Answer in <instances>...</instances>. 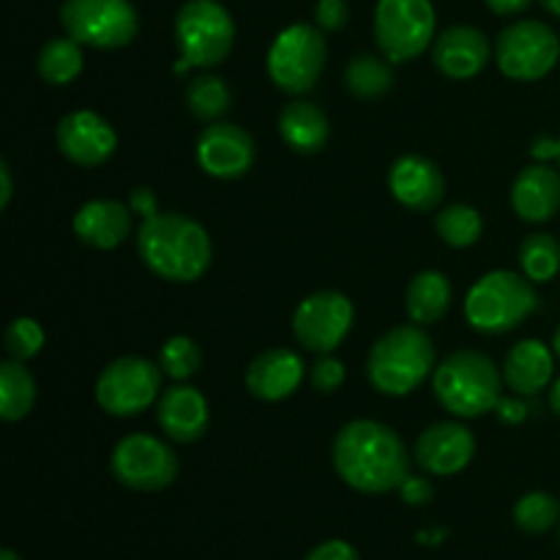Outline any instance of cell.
Listing matches in <instances>:
<instances>
[{
  "mask_svg": "<svg viewBox=\"0 0 560 560\" xmlns=\"http://www.w3.org/2000/svg\"><path fill=\"white\" fill-rule=\"evenodd\" d=\"M334 470L339 479L364 495H386L410 476V452L402 438L383 421L355 419L334 438Z\"/></svg>",
  "mask_w": 560,
  "mask_h": 560,
  "instance_id": "1",
  "label": "cell"
},
{
  "mask_svg": "<svg viewBox=\"0 0 560 560\" xmlns=\"http://www.w3.org/2000/svg\"><path fill=\"white\" fill-rule=\"evenodd\" d=\"M137 252L148 271L167 282H197L211 268V235L186 213H156L142 219L137 230Z\"/></svg>",
  "mask_w": 560,
  "mask_h": 560,
  "instance_id": "2",
  "label": "cell"
},
{
  "mask_svg": "<svg viewBox=\"0 0 560 560\" xmlns=\"http://www.w3.org/2000/svg\"><path fill=\"white\" fill-rule=\"evenodd\" d=\"M435 372V345L424 326H397L383 334L366 359L372 388L386 397H408Z\"/></svg>",
  "mask_w": 560,
  "mask_h": 560,
  "instance_id": "3",
  "label": "cell"
},
{
  "mask_svg": "<svg viewBox=\"0 0 560 560\" xmlns=\"http://www.w3.org/2000/svg\"><path fill=\"white\" fill-rule=\"evenodd\" d=\"M503 375L490 355L479 350H457L432 372L438 402L459 419H479L501 402Z\"/></svg>",
  "mask_w": 560,
  "mask_h": 560,
  "instance_id": "4",
  "label": "cell"
},
{
  "mask_svg": "<svg viewBox=\"0 0 560 560\" xmlns=\"http://www.w3.org/2000/svg\"><path fill=\"white\" fill-rule=\"evenodd\" d=\"M539 310V295L525 273L490 271L465 295V320L474 331L509 334Z\"/></svg>",
  "mask_w": 560,
  "mask_h": 560,
  "instance_id": "5",
  "label": "cell"
},
{
  "mask_svg": "<svg viewBox=\"0 0 560 560\" xmlns=\"http://www.w3.org/2000/svg\"><path fill=\"white\" fill-rule=\"evenodd\" d=\"M175 38L180 49L175 74L213 69L233 52L235 22L219 0H186L175 16Z\"/></svg>",
  "mask_w": 560,
  "mask_h": 560,
  "instance_id": "6",
  "label": "cell"
},
{
  "mask_svg": "<svg viewBox=\"0 0 560 560\" xmlns=\"http://www.w3.org/2000/svg\"><path fill=\"white\" fill-rule=\"evenodd\" d=\"M328 44L320 27L306 22L284 27L268 49V77L284 93H310L326 69Z\"/></svg>",
  "mask_w": 560,
  "mask_h": 560,
  "instance_id": "7",
  "label": "cell"
},
{
  "mask_svg": "<svg viewBox=\"0 0 560 560\" xmlns=\"http://www.w3.org/2000/svg\"><path fill=\"white\" fill-rule=\"evenodd\" d=\"M432 0H377L375 44L392 63H410L435 42Z\"/></svg>",
  "mask_w": 560,
  "mask_h": 560,
  "instance_id": "8",
  "label": "cell"
},
{
  "mask_svg": "<svg viewBox=\"0 0 560 560\" xmlns=\"http://www.w3.org/2000/svg\"><path fill=\"white\" fill-rule=\"evenodd\" d=\"M60 25L82 47L120 49L135 42L140 16L129 0H66Z\"/></svg>",
  "mask_w": 560,
  "mask_h": 560,
  "instance_id": "9",
  "label": "cell"
},
{
  "mask_svg": "<svg viewBox=\"0 0 560 560\" xmlns=\"http://www.w3.org/2000/svg\"><path fill=\"white\" fill-rule=\"evenodd\" d=\"M162 366L142 355H120L109 361L96 381V402L104 413L131 419L156 402L162 392Z\"/></svg>",
  "mask_w": 560,
  "mask_h": 560,
  "instance_id": "10",
  "label": "cell"
},
{
  "mask_svg": "<svg viewBox=\"0 0 560 560\" xmlns=\"http://www.w3.org/2000/svg\"><path fill=\"white\" fill-rule=\"evenodd\" d=\"M560 38L550 25L539 20L512 22L495 42V63L509 80L536 82L556 69Z\"/></svg>",
  "mask_w": 560,
  "mask_h": 560,
  "instance_id": "11",
  "label": "cell"
},
{
  "mask_svg": "<svg viewBox=\"0 0 560 560\" xmlns=\"http://www.w3.org/2000/svg\"><path fill=\"white\" fill-rule=\"evenodd\" d=\"M115 481L135 492H162L178 479V457L159 438L131 432L120 438L109 457Z\"/></svg>",
  "mask_w": 560,
  "mask_h": 560,
  "instance_id": "12",
  "label": "cell"
},
{
  "mask_svg": "<svg viewBox=\"0 0 560 560\" xmlns=\"http://www.w3.org/2000/svg\"><path fill=\"white\" fill-rule=\"evenodd\" d=\"M355 320L353 301L339 290H317L306 295L293 315V334L312 353H334Z\"/></svg>",
  "mask_w": 560,
  "mask_h": 560,
  "instance_id": "13",
  "label": "cell"
},
{
  "mask_svg": "<svg viewBox=\"0 0 560 560\" xmlns=\"http://www.w3.org/2000/svg\"><path fill=\"white\" fill-rule=\"evenodd\" d=\"M257 148L255 140L246 129L235 124H217L206 126L202 135L197 137V164L202 173L219 180L244 178L255 167Z\"/></svg>",
  "mask_w": 560,
  "mask_h": 560,
  "instance_id": "14",
  "label": "cell"
},
{
  "mask_svg": "<svg viewBox=\"0 0 560 560\" xmlns=\"http://www.w3.org/2000/svg\"><path fill=\"white\" fill-rule=\"evenodd\" d=\"M55 140H58V151L80 167H102L118 148V135L109 120L93 109L63 115L55 129Z\"/></svg>",
  "mask_w": 560,
  "mask_h": 560,
  "instance_id": "15",
  "label": "cell"
},
{
  "mask_svg": "<svg viewBox=\"0 0 560 560\" xmlns=\"http://www.w3.org/2000/svg\"><path fill=\"white\" fill-rule=\"evenodd\" d=\"M416 463L432 476H454L470 465L476 454V435L459 421L430 424L416 441Z\"/></svg>",
  "mask_w": 560,
  "mask_h": 560,
  "instance_id": "16",
  "label": "cell"
},
{
  "mask_svg": "<svg viewBox=\"0 0 560 560\" xmlns=\"http://www.w3.org/2000/svg\"><path fill=\"white\" fill-rule=\"evenodd\" d=\"M388 189L399 206L416 213L438 211L446 197V178L432 159L405 153L388 170Z\"/></svg>",
  "mask_w": 560,
  "mask_h": 560,
  "instance_id": "17",
  "label": "cell"
},
{
  "mask_svg": "<svg viewBox=\"0 0 560 560\" xmlns=\"http://www.w3.org/2000/svg\"><path fill=\"white\" fill-rule=\"evenodd\" d=\"M492 47L474 25L446 27L432 44V63L448 80H470L490 63Z\"/></svg>",
  "mask_w": 560,
  "mask_h": 560,
  "instance_id": "18",
  "label": "cell"
},
{
  "mask_svg": "<svg viewBox=\"0 0 560 560\" xmlns=\"http://www.w3.org/2000/svg\"><path fill=\"white\" fill-rule=\"evenodd\" d=\"M156 421L164 435L175 443H197L211 424L208 399L189 383H173L156 402Z\"/></svg>",
  "mask_w": 560,
  "mask_h": 560,
  "instance_id": "19",
  "label": "cell"
},
{
  "mask_svg": "<svg viewBox=\"0 0 560 560\" xmlns=\"http://www.w3.org/2000/svg\"><path fill=\"white\" fill-rule=\"evenodd\" d=\"M306 366L295 350L290 348H271L262 350L246 370V388L252 397L262 402H282L293 397L299 386L304 383Z\"/></svg>",
  "mask_w": 560,
  "mask_h": 560,
  "instance_id": "20",
  "label": "cell"
},
{
  "mask_svg": "<svg viewBox=\"0 0 560 560\" xmlns=\"http://www.w3.org/2000/svg\"><path fill=\"white\" fill-rule=\"evenodd\" d=\"M512 208L523 222H550L560 211V173L550 164H530L520 170L512 186Z\"/></svg>",
  "mask_w": 560,
  "mask_h": 560,
  "instance_id": "21",
  "label": "cell"
},
{
  "mask_svg": "<svg viewBox=\"0 0 560 560\" xmlns=\"http://www.w3.org/2000/svg\"><path fill=\"white\" fill-rule=\"evenodd\" d=\"M74 235L93 249H115L131 235V208L120 200H91L74 213Z\"/></svg>",
  "mask_w": 560,
  "mask_h": 560,
  "instance_id": "22",
  "label": "cell"
},
{
  "mask_svg": "<svg viewBox=\"0 0 560 560\" xmlns=\"http://www.w3.org/2000/svg\"><path fill=\"white\" fill-rule=\"evenodd\" d=\"M552 375H556V359L541 339H523L509 350L503 361V381L514 394H523V397L545 392Z\"/></svg>",
  "mask_w": 560,
  "mask_h": 560,
  "instance_id": "23",
  "label": "cell"
},
{
  "mask_svg": "<svg viewBox=\"0 0 560 560\" xmlns=\"http://www.w3.org/2000/svg\"><path fill=\"white\" fill-rule=\"evenodd\" d=\"M279 135L301 156H312L326 148L331 137L328 115L312 102H290L279 115Z\"/></svg>",
  "mask_w": 560,
  "mask_h": 560,
  "instance_id": "24",
  "label": "cell"
},
{
  "mask_svg": "<svg viewBox=\"0 0 560 560\" xmlns=\"http://www.w3.org/2000/svg\"><path fill=\"white\" fill-rule=\"evenodd\" d=\"M408 317L416 326H435L452 306V282L441 271H421L408 282L405 293Z\"/></svg>",
  "mask_w": 560,
  "mask_h": 560,
  "instance_id": "25",
  "label": "cell"
},
{
  "mask_svg": "<svg viewBox=\"0 0 560 560\" xmlns=\"http://www.w3.org/2000/svg\"><path fill=\"white\" fill-rule=\"evenodd\" d=\"M25 361H3L0 364V419L22 421L36 405V381L22 366Z\"/></svg>",
  "mask_w": 560,
  "mask_h": 560,
  "instance_id": "26",
  "label": "cell"
},
{
  "mask_svg": "<svg viewBox=\"0 0 560 560\" xmlns=\"http://www.w3.org/2000/svg\"><path fill=\"white\" fill-rule=\"evenodd\" d=\"M82 66H85V58H82V44L71 36L52 38L42 47L36 58L38 77L49 85H69L77 77L82 74Z\"/></svg>",
  "mask_w": 560,
  "mask_h": 560,
  "instance_id": "27",
  "label": "cell"
},
{
  "mask_svg": "<svg viewBox=\"0 0 560 560\" xmlns=\"http://www.w3.org/2000/svg\"><path fill=\"white\" fill-rule=\"evenodd\" d=\"M345 85L355 98H364V102L366 98H381L394 85L392 60L370 52L355 55L345 69Z\"/></svg>",
  "mask_w": 560,
  "mask_h": 560,
  "instance_id": "28",
  "label": "cell"
},
{
  "mask_svg": "<svg viewBox=\"0 0 560 560\" xmlns=\"http://www.w3.org/2000/svg\"><path fill=\"white\" fill-rule=\"evenodd\" d=\"M230 104H233V93H230L228 82L222 77L200 74L186 85V109L191 113V118L202 120V124L222 120Z\"/></svg>",
  "mask_w": 560,
  "mask_h": 560,
  "instance_id": "29",
  "label": "cell"
},
{
  "mask_svg": "<svg viewBox=\"0 0 560 560\" xmlns=\"http://www.w3.org/2000/svg\"><path fill=\"white\" fill-rule=\"evenodd\" d=\"M520 268L534 284L552 282L560 273V244L550 233H530L520 244Z\"/></svg>",
  "mask_w": 560,
  "mask_h": 560,
  "instance_id": "30",
  "label": "cell"
},
{
  "mask_svg": "<svg viewBox=\"0 0 560 560\" xmlns=\"http://www.w3.org/2000/svg\"><path fill=\"white\" fill-rule=\"evenodd\" d=\"M435 230L441 235L443 244L454 246V249H468L485 233V222H481V213L474 206H457L441 208L435 217Z\"/></svg>",
  "mask_w": 560,
  "mask_h": 560,
  "instance_id": "31",
  "label": "cell"
},
{
  "mask_svg": "<svg viewBox=\"0 0 560 560\" xmlns=\"http://www.w3.org/2000/svg\"><path fill=\"white\" fill-rule=\"evenodd\" d=\"M159 366L173 383H186L202 366V350L191 337H170L159 350Z\"/></svg>",
  "mask_w": 560,
  "mask_h": 560,
  "instance_id": "32",
  "label": "cell"
},
{
  "mask_svg": "<svg viewBox=\"0 0 560 560\" xmlns=\"http://www.w3.org/2000/svg\"><path fill=\"white\" fill-rule=\"evenodd\" d=\"M560 520V501L550 492H528L514 506V523L525 534H547Z\"/></svg>",
  "mask_w": 560,
  "mask_h": 560,
  "instance_id": "33",
  "label": "cell"
},
{
  "mask_svg": "<svg viewBox=\"0 0 560 560\" xmlns=\"http://www.w3.org/2000/svg\"><path fill=\"white\" fill-rule=\"evenodd\" d=\"M44 342H47V334H44L42 323L33 320V317H16L3 334V348L14 361L36 359Z\"/></svg>",
  "mask_w": 560,
  "mask_h": 560,
  "instance_id": "34",
  "label": "cell"
},
{
  "mask_svg": "<svg viewBox=\"0 0 560 560\" xmlns=\"http://www.w3.org/2000/svg\"><path fill=\"white\" fill-rule=\"evenodd\" d=\"M345 377H348V372H345V364L339 359H334L331 353H323L310 370L312 388H315V392H320V394L339 392V388H342V383H345Z\"/></svg>",
  "mask_w": 560,
  "mask_h": 560,
  "instance_id": "35",
  "label": "cell"
},
{
  "mask_svg": "<svg viewBox=\"0 0 560 560\" xmlns=\"http://www.w3.org/2000/svg\"><path fill=\"white\" fill-rule=\"evenodd\" d=\"M350 5L348 0H317L315 22L323 33H337L348 25Z\"/></svg>",
  "mask_w": 560,
  "mask_h": 560,
  "instance_id": "36",
  "label": "cell"
},
{
  "mask_svg": "<svg viewBox=\"0 0 560 560\" xmlns=\"http://www.w3.org/2000/svg\"><path fill=\"white\" fill-rule=\"evenodd\" d=\"M399 495H402V501L408 503V506H427V503L435 498V487H432V481L424 479V476L410 474L408 479L402 481V487H399Z\"/></svg>",
  "mask_w": 560,
  "mask_h": 560,
  "instance_id": "37",
  "label": "cell"
},
{
  "mask_svg": "<svg viewBox=\"0 0 560 560\" xmlns=\"http://www.w3.org/2000/svg\"><path fill=\"white\" fill-rule=\"evenodd\" d=\"M304 560H361V558H359V552H355L353 545H348V541H342V539H331V541H323V545H317Z\"/></svg>",
  "mask_w": 560,
  "mask_h": 560,
  "instance_id": "38",
  "label": "cell"
},
{
  "mask_svg": "<svg viewBox=\"0 0 560 560\" xmlns=\"http://www.w3.org/2000/svg\"><path fill=\"white\" fill-rule=\"evenodd\" d=\"M129 208L131 213H137V217L151 219L159 213V200L156 195H153V189H148V186H137V189L129 191Z\"/></svg>",
  "mask_w": 560,
  "mask_h": 560,
  "instance_id": "39",
  "label": "cell"
},
{
  "mask_svg": "<svg viewBox=\"0 0 560 560\" xmlns=\"http://www.w3.org/2000/svg\"><path fill=\"white\" fill-rule=\"evenodd\" d=\"M485 3L498 16H517L523 11H528L534 0H485Z\"/></svg>",
  "mask_w": 560,
  "mask_h": 560,
  "instance_id": "40",
  "label": "cell"
},
{
  "mask_svg": "<svg viewBox=\"0 0 560 560\" xmlns=\"http://www.w3.org/2000/svg\"><path fill=\"white\" fill-rule=\"evenodd\" d=\"M530 156L539 159V162H550V159L558 156V140L541 137V140H536L534 148H530Z\"/></svg>",
  "mask_w": 560,
  "mask_h": 560,
  "instance_id": "41",
  "label": "cell"
},
{
  "mask_svg": "<svg viewBox=\"0 0 560 560\" xmlns=\"http://www.w3.org/2000/svg\"><path fill=\"white\" fill-rule=\"evenodd\" d=\"M498 410H501L503 421H523L525 419V405L523 402L501 399V402H498Z\"/></svg>",
  "mask_w": 560,
  "mask_h": 560,
  "instance_id": "42",
  "label": "cell"
},
{
  "mask_svg": "<svg viewBox=\"0 0 560 560\" xmlns=\"http://www.w3.org/2000/svg\"><path fill=\"white\" fill-rule=\"evenodd\" d=\"M11 191H14V186H11V170L9 164H0V208H9Z\"/></svg>",
  "mask_w": 560,
  "mask_h": 560,
  "instance_id": "43",
  "label": "cell"
},
{
  "mask_svg": "<svg viewBox=\"0 0 560 560\" xmlns=\"http://www.w3.org/2000/svg\"><path fill=\"white\" fill-rule=\"evenodd\" d=\"M550 408H552V413L560 419V377L556 381V386L550 388Z\"/></svg>",
  "mask_w": 560,
  "mask_h": 560,
  "instance_id": "44",
  "label": "cell"
},
{
  "mask_svg": "<svg viewBox=\"0 0 560 560\" xmlns=\"http://www.w3.org/2000/svg\"><path fill=\"white\" fill-rule=\"evenodd\" d=\"M539 3L545 5V9L550 11L552 16H558V20H560V0H539Z\"/></svg>",
  "mask_w": 560,
  "mask_h": 560,
  "instance_id": "45",
  "label": "cell"
},
{
  "mask_svg": "<svg viewBox=\"0 0 560 560\" xmlns=\"http://www.w3.org/2000/svg\"><path fill=\"white\" fill-rule=\"evenodd\" d=\"M552 350H556V355L560 359V326L556 328V334H552Z\"/></svg>",
  "mask_w": 560,
  "mask_h": 560,
  "instance_id": "46",
  "label": "cell"
},
{
  "mask_svg": "<svg viewBox=\"0 0 560 560\" xmlns=\"http://www.w3.org/2000/svg\"><path fill=\"white\" fill-rule=\"evenodd\" d=\"M0 560H22V558L16 556L14 550H3V552H0Z\"/></svg>",
  "mask_w": 560,
  "mask_h": 560,
  "instance_id": "47",
  "label": "cell"
},
{
  "mask_svg": "<svg viewBox=\"0 0 560 560\" xmlns=\"http://www.w3.org/2000/svg\"><path fill=\"white\" fill-rule=\"evenodd\" d=\"M556 162L560 164V140H558V156H556Z\"/></svg>",
  "mask_w": 560,
  "mask_h": 560,
  "instance_id": "48",
  "label": "cell"
}]
</instances>
